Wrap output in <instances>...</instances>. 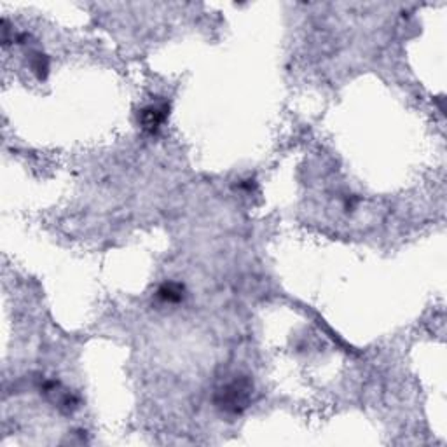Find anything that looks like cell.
Masks as SVG:
<instances>
[{"instance_id": "6da1fadb", "label": "cell", "mask_w": 447, "mask_h": 447, "mask_svg": "<svg viewBox=\"0 0 447 447\" xmlns=\"http://www.w3.org/2000/svg\"><path fill=\"white\" fill-rule=\"evenodd\" d=\"M254 386L247 378H234L224 383L215 394V405L228 414H241L250 405Z\"/></svg>"}, {"instance_id": "7a4b0ae2", "label": "cell", "mask_w": 447, "mask_h": 447, "mask_svg": "<svg viewBox=\"0 0 447 447\" xmlns=\"http://www.w3.org/2000/svg\"><path fill=\"white\" fill-rule=\"evenodd\" d=\"M166 112H168V107L166 105H149L142 110L140 114V123H142V128L145 132H158L159 128L162 126V123L166 121Z\"/></svg>"}, {"instance_id": "3957f363", "label": "cell", "mask_w": 447, "mask_h": 447, "mask_svg": "<svg viewBox=\"0 0 447 447\" xmlns=\"http://www.w3.org/2000/svg\"><path fill=\"white\" fill-rule=\"evenodd\" d=\"M158 297L162 302H168V304L180 302L184 299V287L175 282L162 283L158 290Z\"/></svg>"}]
</instances>
